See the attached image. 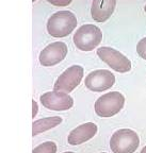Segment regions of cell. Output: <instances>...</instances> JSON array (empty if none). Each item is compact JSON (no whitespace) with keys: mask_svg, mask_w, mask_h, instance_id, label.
<instances>
[{"mask_svg":"<svg viewBox=\"0 0 146 153\" xmlns=\"http://www.w3.org/2000/svg\"><path fill=\"white\" fill-rule=\"evenodd\" d=\"M48 2H50L51 4L57 5V7H66L73 0H47Z\"/></svg>","mask_w":146,"mask_h":153,"instance_id":"obj_15","label":"cell"},{"mask_svg":"<svg viewBox=\"0 0 146 153\" xmlns=\"http://www.w3.org/2000/svg\"><path fill=\"white\" fill-rule=\"evenodd\" d=\"M125 97L120 91H111L100 96L95 102L94 108L99 117H112L124 108Z\"/></svg>","mask_w":146,"mask_h":153,"instance_id":"obj_4","label":"cell"},{"mask_svg":"<svg viewBox=\"0 0 146 153\" xmlns=\"http://www.w3.org/2000/svg\"><path fill=\"white\" fill-rule=\"evenodd\" d=\"M63 153H75V152H72V151H67V152H63Z\"/></svg>","mask_w":146,"mask_h":153,"instance_id":"obj_18","label":"cell"},{"mask_svg":"<svg viewBox=\"0 0 146 153\" xmlns=\"http://www.w3.org/2000/svg\"><path fill=\"white\" fill-rule=\"evenodd\" d=\"M140 153H146V146L144 147L143 149H142V150H141V152H140Z\"/></svg>","mask_w":146,"mask_h":153,"instance_id":"obj_17","label":"cell"},{"mask_svg":"<svg viewBox=\"0 0 146 153\" xmlns=\"http://www.w3.org/2000/svg\"><path fill=\"white\" fill-rule=\"evenodd\" d=\"M74 44L81 51H92L103 41V32L97 26L83 25L74 34Z\"/></svg>","mask_w":146,"mask_h":153,"instance_id":"obj_2","label":"cell"},{"mask_svg":"<svg viewBox=\"0 0 146 153\" xmlns=\"http://www.w3.org/2000/svg\"><path fill=\"white\" fill-rule=\"evenodd\" d=\"M82 78H83L82 66L73 65L70 68H67L62 74H60L53 85V91L70 94L79 85Z\"/></svg>","mask_w":146,"mask_h":153,"instance_id":"obj_6","label":"cell"},{"mask_svg":"<svg viewBox=\"0 0 146 153\" xmlns=\"http://www.w3.org/2000/svg\"><path fill=\"white\" fill-rule=\"evenodd\" d=\"M144 10H145V12H146V5H145V7H144Z\"/></svg>","mask_w":146,"mask_h":153,"instance_id":"obj_19","label":"cell"},{"mask_svg":"<svg viewBox=\"0 0 146 153\" xmlns=\"http://www.w3.org/2000/svg\"><path fill=\"white\" fill-rule=\"evenodd\" d=\"M77 27V17L70 11H59L49 17L47 31L52 37H65Z\"/></svg>","mask_w":146,"mask_h":153,"instance_id":"obj_1","label":"cell"},{"mask_svg":"<svg viewBox=\"0 0 146 153\" xmlns=\"http://www.w3.org/2000/svg\"><path fill=\"white\" fill-rule=\"evenodd\" d=\"M97 55L113 70L125 74L131 70V62L123 53L111 47H100L97 49Z\"/></svg>","mask_w":146,"mask_h":153,"instance_id":"obj_5","label":"cell"},{"mask_svg":"<svg viewBox=\"0 0 146 153\" xmlns=\"http://www.w3.org/2000/svg\"><path fill=\"white\" fill-rule=\"evenodd\" d=\"M32 108H33V112H32V117L34 118L36 116V114H37V111H38L37 103H36L34 100H32Z\"/></svg>","mask_w":146,"mask_h":153,"instance_id":"obj_16","label":"cell"},{"mask_svg":"<svg viewBox=\"0 0 146 153\" xmlns=\"http://www.w3.org/2000/svg\"><path fill=\"white\" fill-rule=\"evenodd\" d=\"M116 0H93L91 7L92 18L97 22H105L113 14Z\"/></svg>","mask_w":146,"mask_h":153,"instance_id":"obj_11","label":"cell"},{"mask_svg":"<svg viewBox=\"0 0 146 153\" xmlns=\"http://www.w3.org/2000/svg\"><path fill=\"white\" fill-rule=\"evenodd\" d=\"M97 130L98 128L94 122H86L73 130L67 137V141L72 146L81 145L93 138L97 133Z\"/></svg>","mask_w":146,"mask_h":153,"instance_id":"obj_10","label":"cell"},{"mask_svg":"<svg viewBox=\"0 0 146 153\" xmlns=\"http://www.w3.org/2000/svg\"><path fill=\"white\" fill-rule=\"evenodd\" d=\"M63 119L59 116H52V117H46L33 121L32 123V136H36L40 133H43L48 130H51L61 123Z\"/></svg>","mask_w":146,"mask_h":153,"instance_id":"obj_12","label":"cell"},{"mask_svg":"<svg viewBox=\"0 0 146 153\" xmlns=\"http://www.w3.org/2000/svg\"><path fill=\"white\" fill-rule=\"evenodd\" d=\"M68 49L63 42H55L46 46L40 53L38 61L42 66H55L61 63L67 55Z\"/></svg>","mask_w":146,"mask_h":153,"instance_id":"obj_9","label":"cell"},{"mask_svg":"<svg viewBox=\"0 0 146 153\" xmlns=\"http://www.w3.org/2000/svg\"><path fill=\"white\" fill-rule=\"evenodd\" d=\"M40 101L46 108L55 112L67 111L74 105V99L67 93L63 91H48L40 97Z\"/></svg>","mask_w":146,"mask_h":153,"instance_id":"obj_8","label":"cell"},{"mask_svg":"<svg viewBox=\"0 0 146 153\" xmlns=\"http://www.w3.org/2000/svg\"><path fill=\"white\" fill-rule=\"evenodd\" d=\"M114 83L115 76L106 69H98L90 72L84 81L86 88L96 93L108 91L114 85Z\"/></svg>","mask_w":146,"mask_h":153,"instance_id":"obj_7","label":"cell"},{"mask_svg":"<svg viewBox=\"0 0 146 153\" xmlns=\"http://www.w3.org/2000/svg\"><path fill=\"white\" fill-rule=\"evenodd\" d=\"M32 153H57V145L53 141H45L35 147Z\"/></svg>","mask_w":146,"mask_h":153,"instance_id":"obj_13","label":"cell"},{"mask_svg":"<svg viewBox=\"0 0 146 153\" xmlns=\"http://www.w3.org/2000/svg\"><path fill=\"white\" fill-rule=\"evenodd\" d=\"M101 153H107V152H101Z\"/></svg>","mask_w":146,"mask_h":153,"instance_id":"obj_20","label":"cell"},{"mask_svg":"<svg viewBox=\"0 0 146 153\" xmlns=\"http://www.w3.org/2000/svg\"><path fill=\"white\" fill-rule=\"evenodd\" d=\"M137 52L142 59L146 60V37L142 38L137 45Z\"/></svg>","mask_w":146,"mask_h":153,"instance_id":"obj_14","label":"cell"},{"mask_svg":"<svg viewBox=\"0 0 146 153\" xmlns=\"http://www.w3.org/2000/svg\"><path fill=\"white\" fill-rule=\"evenodd\" d=\"M139 145V135L130 129L118 130L110 138V148L113 153H134Z\"/></svg>","mask_w":146,"mask_h":153,"instance_id":"obj_3","label":"cell"}]
</instances>
